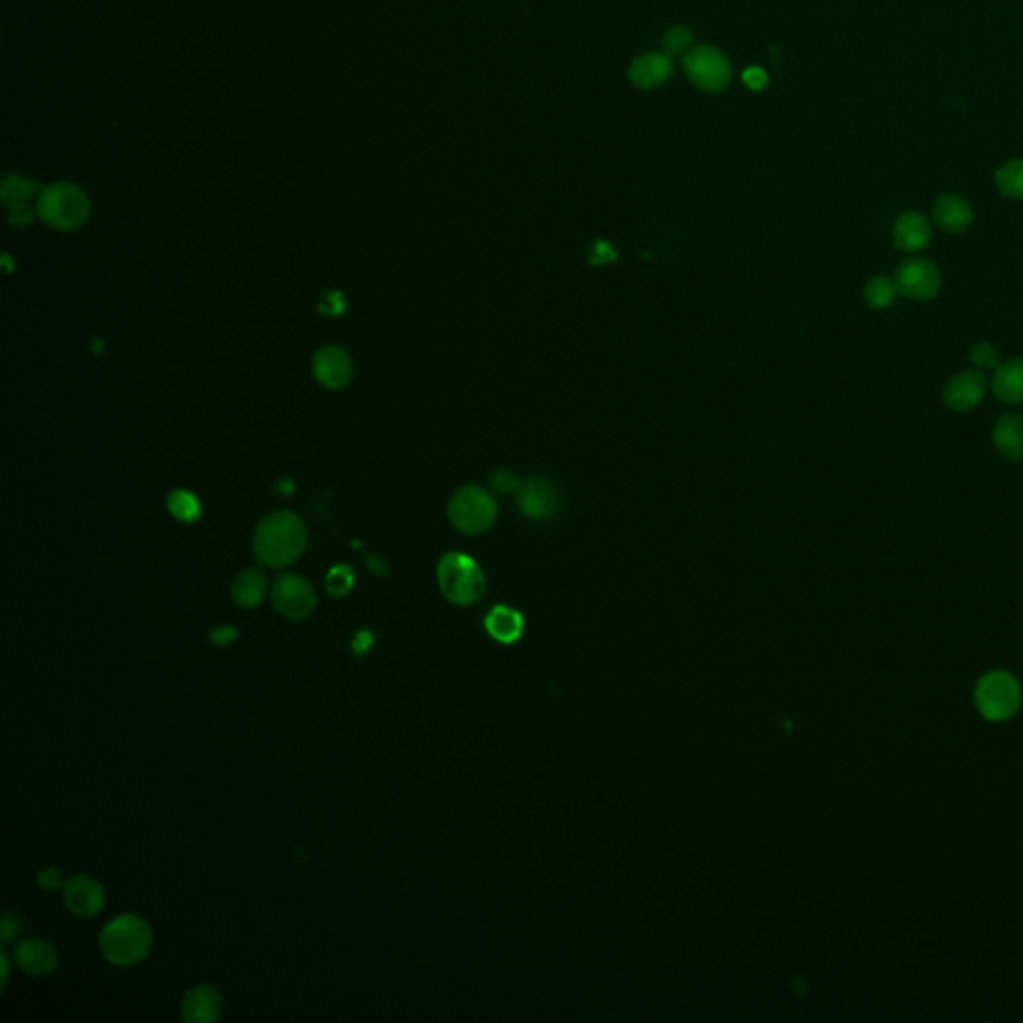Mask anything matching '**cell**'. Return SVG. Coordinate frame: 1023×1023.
I'll return each mask as SVG.
<instances>
[{
	"label": "cell",
	"instance_id": "cell-1",
	"mask_svg": "<svg viewBox=\"0 0 1023 1023\" xmlns=\"http://www.w3.org/2000/svg\"><path fill=\"white\" fill-rule=\"evenodd\" d=\"M306 548V528L292 512H274L254 532V554L270 568L290 566Z\"/></svg>",
	"mask_w": 1023,
	"mask_h": 1023
},
{
	"label": "cell",
	"instance_id": "cell-2",
	"mask_svg": "<svg viewBox=\"0 0 1023 1023\" xmlns=\"http://www.w3.org/2000/svg\"><path fill=\"white\" fill-rule=\"evenodd\" d=\"M98 946L106 962L118 968H130L148 956L152 930L138 914H122L104 926L98 936Z\"/></svg>",
	"mask_w": 1023,
	"mask_h": 1023
},
{
	"label": "cell",
	"instance_id": "cell-3",
	"mask_svg": "<svg viewBox=\"0 0 1023 1023\" xmlns=\"http://www.w3.org/2000/svg\"><path fill=\"white\" fill-rule=\"evenodd\" d=\"M36 214L48 226L70 232L88 220L90 200L80 186L70 182H54L38 192Z\"/></svg>",
	"mask_w": 1023,
	"mask_h": 1023
},
{
	"label": "cell",
	"instance_id": "cell-4",
	"mask_svg": "<svg viewBox=\"0 0 1023 1023\" xmlns=\"http://www.w3.org/2000/svg\"><path fill=\"white\" fill-rule=\"evenodd\" d=\"M438 584L442 594L456 606L476 604L486 592V578L480 566L460 552H450L438 562Z\"/></svg>",
	"mask_w": 1023,
	"mask_h": 1023
},
{
	"label": "cell",
	"instance_id": "cell-5",
	"mask_svg": "<svg viewBox=\"0 0 1023 1023\" xmlns=\"http://www.w3.org/2000/svg\"><path fill=\"white\" fill-rule=\"evenodd\" d=\"M976 706L986 720L1006 722L1020 712L1022 688L1020 682L1004 670H992L978 680Z\"/></svg>",
	"mask_w": 1023,
	"mask_h": 1023
},
{
	"label": "cell",
	"instance_id": "cell-6",
	"mask_svg": "<svg viewBox=\"0 0 1023 1023\" xmlns=\"http://www.w3.org/2000/svg\"><path fill=\"white\" fill-rule=\"evenodd\" d=\"M448 518L456 530L476 536L494 524L496 502L486 490L478 486H464L452 496L448 504Z\"/></svg>",
	"mask_w": 1023,
	"mask_h": 1023
},
{
	"label": "cell",
	"instance_id": "cell-7",
	"mask_svg": "<svg viewBox=\"0 0 1023 1023\" xmlns=\"http://www.w3.org/2000/svg\"><path fill=\"white\" fill-rule=\"evenodd\" d=\"M684 70L692 84L706 92H722L732 78L728 58L714 46H696L684 58Z\"/></svg>",
	"mask_w": 1023,
	"mask_h": 1023
},
{
	"label": "cell",
	"instance_id": "cell-8",
	"mask_svg": "<svg viewBox=\"0 0 1023 1023\" xmlns=\"http://www.w3.org/2000/svg\"><path fill=\"white\" fill-rule=\"evenodd\" d=\"M272 606L286 620H306L316 608V594L308 580L296 574H280L272 582Z\"/></svg>",
	"mask_w": 1023,
	"mask_h": 1023
},
{
	"label": "cell",
	"instance_id": "cell-9",
	"mask_svg": "<svg viewBox=\"0 0 1023 1023\" xmlns=\"http://www.w3.org/2000/svg\"><path fill=\"white\" fill-rule=\"evenodd\" d=\"M898 292L912 300H932L940 294L942 272L930 258H908L896 270Z\"/></svg>",
	"mask_w": 1023,
	"mask_h": 1023
},
{
	"label": "cell",
	"instance_id": "cell-10",
	"mask_svg": "<svg viewBox=\"0 0 1023 1023\" xmlns=\"http://www.w3.org/2000/svg\"><path fill=\"white\" fill-rule=\"evenodd\" d=\"M62 900L66 910L76 918H90L104 910V890L102 886L86 876H72L62 886Z\"/></svg>",
	"mask_w": 1023,
	"mask_h": 1023
},
{
	"label": "cell",
	"instance_id": "cell-11",
	"mask_svg": "<svg viewBox=\"0 0 1023 1023\" xmlns=\"http://www.w3.org/2000/svg\"><path fill=\"white\" fill-rule=\"evenodd\" d=\"M988 380L976 370H966L948 380L944 386V402L956 412H968L976 408L986 396Z\"/></svg>",
	"mask_w": 1023,
	"mask_h": 1023
},
{
	"label": "cell",
	"instance_id": "cell-12",
	"mask_svg": "<svg viewBox=\"0 0 1023 1023\" xmlns=\"http://www.w3.org/2000/svg\"><path fill=\"white\" fill-rule=\"evenodd\" d=\"M12 958H14L16 966L24 974H28L32 978L50 976L60 966V960H58V954H56L54 946L50 942H44V940H38V938L22 940L20 944H16V948L12 952Z\"/></svg>",
	"mask_w": 1023,
	"mask_h": 1023
},
{
	"label": "cell",
	"instance_id": "cell-13",
	"mask_svg": "<svg viewBox=\"0 0 1023 1023\" xmlns=\"http://www.w3.org/2000/svg\"><path fill=\"white\" fill-rule=\"evenodd\" d=\"M518 508L524 516L540 520L548 518L558 508V496L554 486L544 478H528L518 486Z\"/></svg>",
	"mask_w": 1023,
	"mask_h": 1023
},
{
	"label": "cell",
	"instance_id": "cell-14",
	"mask_svg": "<svg viewBox=\"0 0 1023 1023\" xmlns=\"http://www.w3.org/2000/svg\"><path fill=\"white\" fill-rule=\"evenodd\" d=\"M314 376L322 386L340 390L352 378V362L342 348L324 346L314 354Z\"/></svg>",
	"mask_w": 1023,
	"mask_h": 1023
},
{
	"label": "cell",
	"instance_id": "cell-15",
	"mask_svg": "<svg viewBox=\"0 0 1023 1023\" xmlns=\"http://www.w3.org/2000/svg\"><path fill=\"white\" fill-rule=\"evenodd\" d=\"M182 1022L214 1023L222 1018V996L210 986H196L184 994Z\"/></svg>",
	"mask_w": 1023,
	"mask_h": 1023
},
{
	"label": "cell",
	"instance_id": "cell-16",
	"mask_svg": "<svg viewBox=\"0 0 1023 1023\" xmlns=\"http://www.w3.org/2000/svg\"><path fill=\"white\" fill-rule=\"evenodd\" d=\"M672 72H674V64H672L670 54L648 52V54L638 56L632 62L628 76H630L632 84H636L638 88L652 90V88H658L664 82H668Z\"/></svg>",
	"mask_w": 1023,
	"mask_h": 1023
},
{
	"label": "cell",
	"instance_id": "cell-17",
	"mask_svg": "<svg viewBox=\"0 0 1023 1023\" xmlns=\"http://www.w3.org/2000/svg\"><path fill=\"white\" fill-rule=\"evenodd\" d=\"M892 238H894L896 248H900L904 252H920V250L928 248V244L932 242L930 220L924 214L914 212V210L904 212L894 224Z\"/></svg>",
	"mask_w": 1023,
	"mask_h": 1023
},
{
	"label": "cell",
	"instance_id": "cell-18",
	"mask_svg": "<svg viewBox=\"0 0 1023 1023\" xmlns=\"http://www.w3.org/2000/svg\"><path fill=\"white\" fill-rule=\"evenodd\" d=\"M934 220L944 232L962 234L972 226L974 210L964 196L942 194L934 204Z\"/></svg>",
	"mask_w": 1023,
	"mask_h": 1023
},
{
	"label": "cell",
	"instance_id": "cell-19",
	"mask_svg": "<svg viewBox=\"0 0 1023 1023\" xmlns=\"http://www.w3.org/2000/svg\"><path fill=\"white\" fill-rule=\"evenodd\" d=\"M36 184L22 176H8L2 182V200L10 208V222L16 226H24L32 220L28 210V200L34 196Z\"/></svg>",
	"mask_w": 1023,
	"mask_h": 1023
},
{
	"label": "cell",
	"instance_id": "cell-20",
	"mask_svg": "<svg viewBox=\"0 0 1023 1023\" xmlns=\"http://www.w3.org/2000/svg\"><path fill=\"white\" fill-rule=\"evenodd\" d=\"M486 632L500 644H514L524 634V616L510 606H494L486 620Z\"/></svg>",
	"mask_w": 1023,
	"mask_h": 1023
},
{
	"label": "cell",
	"instance_id": "cell-21",
	"mask_svg": "<svg viewBox=\"0 0 1023 1023\" xmlns=\"http://www.w3.org/2000/svg\"><path fill=\"white\" fill-rule=\"evenodd\" d=\"M992 390L1006 404H1023V358L1002 362L996 368Z\"/></svg>",
	"mask_w": 1023,
	"mask_h": 1023
},
{
	"label": "cell",
	"instance_id": "cell-22",
	"mask_svg": "<svg viewBox=\"0 0 1023 1023\" xmlns=\"http://www.w3.org/2000/svg\"><path fill=\"white\" fill-rule=\"evenodd\" d=\"M994 444L1008 460H1023V416L1004 414L994 428Z\"/></svg>",
	"mask_w": 1023,
	"mask_h": 1023
},
{
	"label": "cell",
	"instance_id": "cell-23",
	"mask_svg": "<svg viewBox=\"0 0 1023 1023\" xmlns=\"http://www.w3.org/2000/svg\"><path fill=\"white\" fill-rule=\"evenodd\" d=\"M266 592H268V582H266L264 574L256 568L244 570L242 574L236 576V580L232 584V600L242 610H252V608L260 606Z\"/></svg>",
	"mask_w": 1023,
	"mask_h": 1023
},
{
	"label": "cell",
	"instance_id": "cell-24",
	"mask_svg": "<svg viewBox=\"0 0 1023 1023\" xmlns=\"http://www.w3.org/2000/svg\"><path fill=\"white\" fill-rule=\"evenodd\" d=\"M898 286H896V280L894 278H888V276H874L866 288H864V296H866V302L876 308V310H884V308H890L896 298H898Z\"/></svg>",
	"mask_w": 1023,
	"mask_h": 1023
},
{
	"label": "cell",
	"instance_id": "cell-25",
	"mask_svg": "<svg viewBox=\"0 0 1023 1023\" xmlns=\"http://www.w3.org/2000/svg\"><path fill=\"white\" fill-rule=\"evenodd\" d=\"M996 182H998V188L1004 196L1008 198H1014V200H1022L1023 198V160L1022 158H1016V160H1010L1006 162L998 174H996Z\"/></svg>",
	"mask_w": 1023,
	"mask_h": 1023
},
{
	"label": "cell",
	"instance_id": "cell-26",
	"mask_svg": "<svg viewBox=\"0 0 1023 1023\" xmlns=\"http://www.w3.org/2000/svg\"><path fill=\"white\" fill-rule=\"evenodd\" d=\"M168 510L180 522H194L200 516V504L194 494L176 490L168 496Z\"/></svg>",
	"mask_w": 1023,
	"mask_h": 1023
},
{
	"label": "cell",
	"instance_id": "cell-27",
	"mask_svg": "<svg viewBox=\"0 0 1023 1023\" xmlns=\"http://www.w3.org/2000/svg\"><path fill=\"white\" fill-rule=\"evenodd\" d=\"M352 588H354V572H352L350 566L338 564V566L330 568V572L326 574V590H328L330 596L342 598Z\"/></svg>",
	"mask_w": 1023,
	"mask_h": 1023
},
{
	"label": "cell",
	"instance_id": "cell-28",
	"mask_svg": "<svg viewBox=\"0 0 1023 1023\" xmlns=\"http://www.w3.org/2000/svg\"><path fill=\"white\" fill-rule=\"evenodd\" d=\"M970 360L974 362V366H978L982 370H990V368H998L1002 364V354L992 344L978 342L970 352Z\"/></svg>",
	"mask_w": 1023,
	"mask_h": 1023
},
{
	"label": "cell",
	"instance_id": "cell-29",
	"mask_svg": "<svg viewBox=\"0 0 1023 1023\" xmlns=\"http://www.w3.org/2000/svg\"><path fill=\"white\" fill-rule=\"evenodd\" d=\"M662 42L668 54H678L692 44V32L686 26H674L664 34Z\"/></svg>",
	"mask_w": 1023,
	"mask_h": 1023
},
{
	"label": "cell",
	"instance_id": "cell-30",
	"mask_svg": "<svg viewBox=\"0 0 1023 1023\" xmlns=\"http://www.w3.org/2000/svg\"><path fill=\"white\" fill-rule=\"evenodd\" d=\"M490 486L496 490V492H512V490H518L520 486V480L510 472V470H496L492 476H490Z\"/></svg>",
	"mask_w": 1023,
	"mask_h": 1023
},
{
	"label": "cell",
	"instance_id": "cell-31",
	"mask_svg": "<svg viewBox=\"0 0 1023 1023\" xmlns=\"http://www.w3.org/2000/svg\"><path fill=\"white\" fill-rule=\"evenodd\" d=\"M36 884H38V888H40V890H44V892H54V890H58V888H62V886H64V880H62L60 870L52 866V868H44V870L38 874Z\"/></svg>",
	"mask_w": 1023,
	"mask_h": 1023
},
{
	"label": "cell",
	"instance_id": "cell-32",
	"mask_svg": "<svg viewBox=\"0 0 1023 1023\" xmlns=\"http://www.w3.org/2000/svg\"><path fill=\"white\" fill-rule=\"evenodd\" d=\"M374 642H376V636L370 630H360V632L354 634L350 650H352L354 656L362 658V656H366L374 648Z\"/></svg>",
	"mask_w": 1023,
	"mask_h": 1023
},
{
	"label": "cell",
	"instance_id": "cell-33",
	"mask_svg": "<svg viewBox=\"0 0 1023 1023\" xmlns=\"http://www.w3.org/2000/svg\"><path fill=\"white\" fill-rule=\"evenodd\" d=\"M208 640L216 648H226V646H230V644H234L238 640V630L232 628V626H218V628H214L210 632Z\"/></svg>",
	"mask_w": 1023,
	"mask_h": 1023
},
{
	"label": "cell",
	"instance_id": "cell-34",
	"mask_svg": "<svg viewBox=\"0 0 1023 1023\" xmlns=\"http://www.w3.org/2000/svg\"><path fill=\"white\" fill-rule=\"evenodd\" d=\"M742 80H744V84H746L750 90H756V92H758V90H764V88H766V84H768V74H766V70H764V68H760V66H750V68H746V70H744Z\"/></svg>",
	"mask_w": 1023,
	"mask_h": 1023
},
{
	"label": "cell",
	"instance_id": "cell-35",
	"mask_svg": "<svg viewBox=\"0 0 1023 1023\" xmlns=\"http://www.w3.org/2000/svg\"><path fill=\"white\" fill-rule=\"evenodd\" d=\"M22 932V924L20 920L14 916V914H6L4 920H2V928H0V938H2V944H10L18 934Z\"/></svg>",
	"mask_w": 1023,
	"mask_h": 1023
},
{
	"label": "cell",
	"instance_id": "cell-36",
	"mask_svg": "<svg viewBox=\"0 0 1023 1023\" xmlns=\"http://www.w3.org/2000/svg\"><path fill=\"white\" fill-rule=\"evenodd\" d=\"M614 258H616V252L612 250V246L608 242H596L590 252V260L594 264H606V262H612Z\"/></svg>",
	"mask_w": 1023,
	"mask_h": 1023
},
{
	"label": "cell",
	"instance_id": "cell-37",
	"mask_svg": "<svg viewBox=\"0 0 1023 1023\" xmlns=\"http://www.w3.org/2000/svg\"><path fill=\"white\" fill-rule=\"evenodd\" d=\"M366 566L370 568V572H374L378 576H386L388 574V564L380 556H374V554L366 556Z\"/></svg>",
	"mask_w": 1023,
	"mask_h": 1023
},
{
	"label": "cell",
	"instance_id": "cell-38",
	"mask_svg": "<svg viewBox=\"0 0 1023 1023\" xmlns=\"http://www.w3.org/2000/svg\"><path fill=\"white\" fill-rule=\"evenodd\" d=\"M0 966H2V988H6L8 978H10V966H8L6 952H2V956H0Z\"/></svg>",
	"mask_w": 1023,
	"mask_h": 1023
}]
</instances>
